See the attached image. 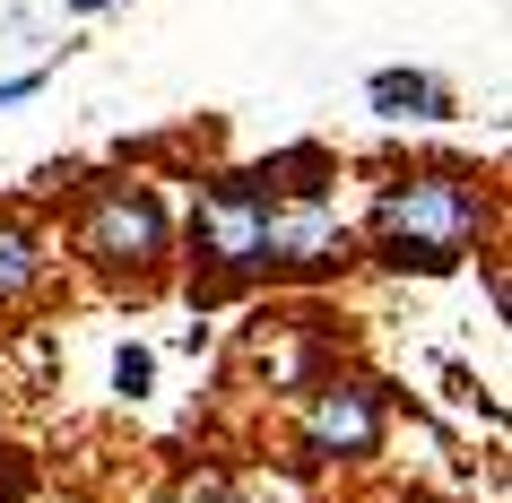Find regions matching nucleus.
<instances>
[{
	"mask_svg": "<svg viewBox=\"0 0 512 503\" xmlns=\"http://www.w3.org/2000/svg\"><path fill=\"white\" fill-rule=\"evenodd\" d=\"M70 252H79L105 287H131L148 295L174 261V217L148 183H96L79 200V226H70Z\"/></svg>",
	"mask_w": 512,
	"mask_h": 503,
	"instance_id": "2",
	"label": "nucleus"
},
{
	"mask_svg": "<svg viewBox=\"0 0 512 503\" xmlns=\"http://www.w3.org/2000/svg\"><path fill=\"white\" fill-rule=\"evenodd\" d=\"M296 451L313 469H365L382 451V391L365 373H330L322 391L304 399V425H296Z\"/></svg>",
	"mask_w": 512,
	"mask_h": 503,
	"instance_id": "4",
	"label": "nucleus"
},
{
	"mask_svg": "<svg viewBox=\"0 0 512 503\" xmlns=\"http://www.w3.org/2000/svg\"><path fill=\"white\" fill-rule=\"evenodd\" d=\"M486 226H495V191H486L478 165H408L374 191L365 243L400 278H443L486 243Z\"/></svg>",
	"mask_w": 512,
	"mask_h": 503,
	"instance_id": "1",
	"label": "nucleus"
},
{
	"mask_svg": "<svg viewBox=\"0 0 512 503\" xmlns=\"http://www.w3.org/2000/svg\"><path fill=\"white\" fill-rule=\"evenodd\" d=\"M27 96H44V70H9L0 79V105H27Z\"/></svg>",
	"mask_w": 512,
	"mask_h": 503,
	"instance_id": "9",
	"label": "nucleus"
},
{
	"mask_svg": "<svg viewBox=\"0 0 512 503\" xmlns=\"http://www.w3.org/2000/svg\"><path fill=\"white\" fill-rule=\"evenodd\" d=\"M270 200L278 191L261 174H217V183H200V200H191V295L217 304V295L270 278V261H261Z\"/></svg>",
	"mask_w": 512,
	"mask_h": 503,
	"instance_id": "3",
	"label": "nucleus"
},
{
	"mask_svg": "<svg viewBox=\"0 0 512 503\" xmlns=\"http://www.w3.org/2000/svg\"><path fill=\"white\" fill-rule=\"evenodd\" d=\"M191 503H252V495H235V486H200Z\"/></svg>",
	"mask_w": 512,
	"mask_h": 503,
	"instance_id": "10",
	"label": "nucleus"
},
{
	"mask_svg": "<svg viewBox=\"0 0 512 503\" xmlns=\"http://www.w3.org/2000/svg\"><path fill=\"white\" fill-rule=\"evenodd\" d=\"M96 9H122V0H70V18H96Z\"/></svg>",
	"mask_w": 512,
	"mask_h": 503,
	"instance_id": "11",
	"label": "nucleus"
},
{
	"mask_svg": "<svg viewBox=\"0 0 512 503\" xmlns=\"http://www.w3.org/2000/svg\"><path fill=\"white\" fill-rule=\"evenodd\" d=\"M148 382H157V356H148V347H122V356H113V391L148 399Z\"/></svg>",
	"mask_w": 512,
	"mask_h": 503,
	"instance_id": "8",
	"label": "nucleus"
},
{
	"mask_svg": "<svg viewBox=\"0 0 512 503\" xmlns=\"http://www.w3.org/2000/svg\"><path fill=\"white\" fill-rule=\"evenodd\" d=\"M365 105H374L382 122H452L460 96L434 79V70H374V79H365Z\"/></svg>",
	"mask_w": 512,
	"mask_h": 503,
	"instance_id": "6",
	"label": "nucleus"
},
{
	"mask_svg": "<svg viewBox=\"0 0 512 503\" xmlns=\"http://www.w3.org/2000/svg\"><path fill=\"white\" fill-rule=\"evenodd\" d=\"M348 252H356V235L330 191H278L270 200V235H261L270 278H330Z\"/></svg>",
	"mask_w": 512,
	"mask_h": 503,
	"instance_id": "5",
	"label": "nucleus"
},
{
	"mask_svg": "<svg viewBox=\"0 0 512 503\" xmlns=\"http://www.w3.org/2000/svg\"><path fill=\"white\" fill-rule=\"evenodd\" d=\"M44 287V235L27 217H0V304H27Z\"/></svg>",
	"mask_w": 512,
	"mask_h": 503,
	"instance_id": "7",
	"label": "nucleus"
}]
</instances>
